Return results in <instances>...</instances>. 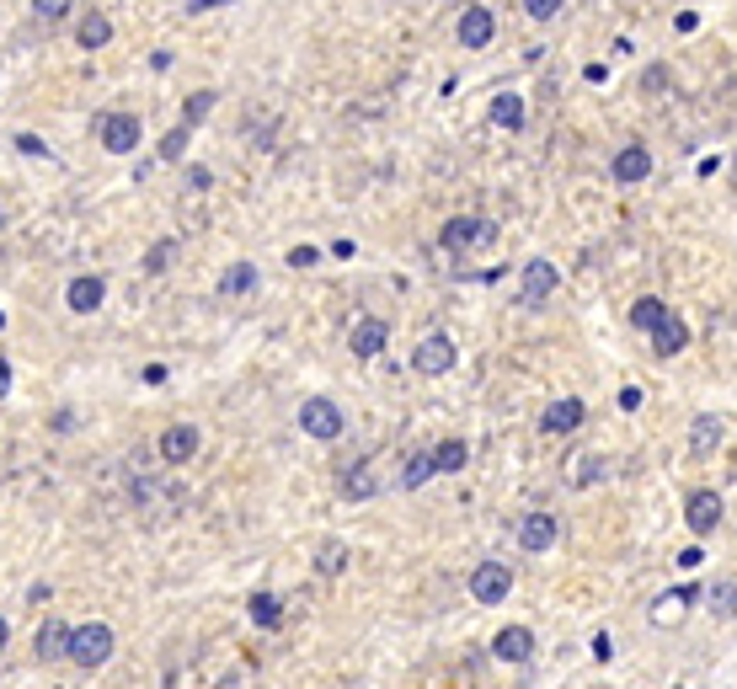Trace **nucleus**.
<instances>
[{"label":"nucleus","mask_w":737,"mask_h":689,"mask_svg":"<svg viewBox=\"0 0 737 689\" xmlns=\"http://www.w3.org/2000/svg\"><path fill=\"white\" fill-rule=\"evenodd\" d=\"M700 561H705V551H700V545H689V551H679V567H700Z\"/></svg>","instance_id":"nucleus-40"},{"label":"nucleus","mask_w":737,"mask_h":689,"mask_svg":"<svg viewBox=\"0 0 737 689\" xmlns=\"http://www.w3.org/2000/svg\"><path fill=\"white\" fill-rule=\"evenodd\" d=\"M385 342H390V326L380 316H364V321H353V332H348V348L358 358H380L385 353Z\"/></svg>","instance_id":"nucleus-15"},{"label":"nucleus","mask_w":737,"mask_h":689,"mask_svg":"<svg viewBox=\"0 0 737 689\" xmlns=\"http://www.w3.org/2000/svg\"><path fill=\"white\" fill-rule=\"evenodd\" d=\"M556 284H561L556 262H551V257H529L524 273H519V300H524V305H545V300L556 294Z\"/></svg>","instance_id":"nucleus-5"},{"label":"nucleus","mask_w":737,"mask_h":689,"mask_svg":"<svg viewBox=\"0 0 737 689\" xmlns=\"http://www.w3.org/2000/svg\"><path fill=\"white\" fill-rule=\"evenodd\" d=\"M171 257H177V241H171V236H166V241H155V246H150V257H145V273H166V268H171Z\"/></svg>","instance_id":"nucleus-33"},{"label":"nucleus","mask_w":737,"mask_h":689,"mask_svg":"<svg viewBox=\"0 0 737 689\" xmlns=\"http://www.w3.org/2000/svg\"><path fill=\"white\" fill-rule=\"evenodd\" d=\"M609 177L625 182V187H631V182H647V177H652V150H647V145H625L615 161H609Z\"/></svg>","instance_id":"nucleus-16"},{"label":"nucleus","mask_w":737,"mask_h":689,"mask_svg":"<svg viewBox=\"0 0 737 689\" xmlns=\"http://www.w3.org/2000/svg\"><path fill=\"white\" fill-rule=\"evenodd\" d=\"M508 593H513V572L503 561H481V567L470 572V599L476 604H503Z\"/></svg>","instance_id":"nucleus-7"},{"label":"nucleus","mask_w":737,"mask_h":689,"mask_svg":"<svg viewBox=\"0 0 737 689\" xmlns=\"http://www.w3.org/2000/svg\"><path fill=\"white\" fill-rule=\"evenodd\" d=\"M75 43H81L86 54L107 49V43H113V22H107L102 11H86V17H81V27H75Z\"/></svg>","instance_id":"nucleus-18"},{"label":"nucleus","mask_w":737,"mask_h":689,"mask_svg":"<svg viewBox=\"0 0 737 689\" xmlns=\"http://www.w3.org/2000/svg\"><path fill=\"white\" fill-rule=\"evenodd\" d=\"M187 139H193V129H187V123H177V129H171V134L161 139V161H182Z\"/></svg>","instance_id":"nucleus-34"},{"label":"nucleus","mask_w":737,"mask_h":689,"mask_svg":"<svg viewBox=\"0 0 737 689\" xmlns=\"http://www.w3.org/2000/svg\"><path fill=\"white\" fill-rule=\"evenodd\" d=\"M6 641H11V625H6V620H0V652H6Z\"/></svg>","instance_id":"nucleus-44"},{"label":"nucleus","mask_w":737,"mask_h":689,"mask_svg":"<svg viewBox=\"0 0 737 689\" xmlns=\"http://www.w3.org/2000/svg\"><path fill=\"white\" fill-rule=\"evenodd\" d=\"M284 262H289V268H316V262H321V252H316V246H305V241H300V246H289V257H284Z\"/></svg>","instance_id":"nucleus-36"},{"label":"nucleus","mask_w":737,"mask_h":689,"mask_svg":"<svg viewBox=\"0 0 737 689\" xmlns=\"http://www.w3.org/2000/svg\"><path fill=\"white\" fill-rule=\"evenodd\" d=\"M492 652L503 657V663H529V657H535V631H529V625H503V631L492 636Z\"/></svg>","instance_id":"nucleus-14"},{"label":"nucleus","mask_w":737,"mask_h":689,"mask_svg":"<svg viewBox=\"0 0 737 689\" xmlns=\"http://www.w3.org/2000/svg\"><path fill=\"white\" fill-rule=\"evenodd\" d=\"M652 342H657V353H663V358H673V353H684V342H689V326H684L679 316H668V321L652 332Z\"/></svg>","instance_id":"nucleus-26"},{"label":"nucleus","mask_w":737,"mask_h":689,"mask_svg":"<svg viewBox=\"0 0 737 689\" xmlns=\"http://www.w3.org/2000/svg\"><path fill=\"white\" fill-rule=\"evenodd\" d=\"M214 102H219L214 91H193V97H187V107H182V123H187V129H198V123L209 118V107H214Z\"/></svg>","instance_id":"nucleus-31"},{"label":"nucleus","mask_w":737,"mask_h":689,"mask_svg":"<svg viewBox=\"0 0 737 689\" xmlns=\"http://www.w3.org/2000/svg\"><path fill=\"white\" fill-rule=\"evenodd\" d=\"M0 326H6V310H0Z\"/></svg>","instance_id":"nucleus-45"},{"label":"nucleus","mask_w":737,"mask_h":689,"mask_svg":"<svg viewBox=\"0 0 737 689\" xmlns=\"http://www.w3.org/2000/svg\"><path fill=\"white\" fill-rule=\"evenodd\" d=\"M700 599H705V588H700V583H695V588H668L663 599L652 604V625H679Z\"/></svg>","instance_id":"nucleus-12"},{"label":"nucleus","mask_w":737,"mask_h":689,"mask_svg":"<svg viewBox=\"0 0 737 689\" xmlns=\"http://www.w3.org/2000/svg\"><path fill=\"white\" fill-rule=\"evenodd\" d=\"M107 657H113V625H102V620L75 625V631H70V663L86 668V673H97Z\"/></svg>","instance_id":"nucleus-1"},{"label":"nucleus","mask_w":737,"mask_h":689,"mask_svg":"<svg viewBox=\"0 0 737 689\" xmlns=\"http://www.w3.org/2000/svg\"><path fill=\"white\" fill-rule=\"evenodd\" d=\"M209 6H225V0H187V11H209Z\"/></svg>","instance_id":"nucleus-43"},{"label":"nucleus","mask_w":737,"mask_h":689,"mask_svg":"<svg viewBox=\"0 0 737 689\" xmlns=\"http://www.w3.org/2000/svg\"><path fill=\"white\" fill-rule=\"evenodd\" d=\"M316 572H321V577H342V572H348V545H342V540H326L321 551H316Z\"/></svg>","instance_id":"nucleus-28"},{"label":"nucleus","mask_w":737,"mask_h":689,"mask_svg":"<svg viewBox=\"0 0 737 689\" xmlns=\"http://www.w3.org/2000/svg\"><path fill=\"white\" fill-rule=\"evenodd\" d=\"M145 385H166V364H150L145 369Z\"/></svg>","instance_id":"nucleus-42"},{"label":"nucleus","mask_w":737,"mask_h":689,"mask_svg":"<svg viewBox=\"0 0 737 689\" xmlns=\"http://www.w3.org/2000/svg\"><path fill=\"white\" fill-rule=\"evenodd\" d=\"M721 444V417H695V428H689V454L705 460V454H716Z\"/></svg>","instance_id":"nucleus-23"},{"label":"nucleus","mask_w":737,"mask_h":689,"mask_svg":"<svg viewBox=\"0 0 737 689\" xmlns=\"http://www.w3.org/2000/svg\"><path fill=\"white\" fill-rule=\"evenodd\" d=\"M38 657L43 663H59V657H70V625L65 620H49L38 631Z\"/></svg>","instance_id":"nucleus-20"},{"label":"nucleus","mask_w":737,"mask_h":689,"mask_svg":"<svg viewBox=\"0 0 737 689\" xmlns=\"http://www.w3.org/2000/svg\"><path fill=\"white\" fill-rule=\"evenodd\" d=\"M497 241V219L486 214H454L444 230H438V246L444 252H470V246H492Z\"/></svg>","instance_id":"nucleus-2"},{"label":"nucleus","mask_w":737,"mask_h":689,"mask_svg":"<svg viewBox=\"0 0 737 689\" xmlns=\"http://www.w3.org/2000/svg\"><path fill=\"white\" fill-rule=\"evenodd\" d=\"M70 6H75V0H33V17L59 22V17H70Z\"/></svg>","instance_id":"nucleus-35"},{"label":"nucleus","mask_w":737,"mask_h":689,"mask_svg":"<svg viewBox=\"0 0 737 689\" xmlns=\"http://www.w3.org/2000/svg\"><path fill=\"white\" fill-rule=\"evenodd\" d=\"M668 316H673L668 300H636V305H631V326H636V332H657Z\"/></svg>","instance_id":"nucleus-27"},{"label":"nucleus","mask_w":737,"mask_h":689,"mask_svg":"<svg viewBox=\"0 0 737 689\" xmlns=\"http://www.w3.org/2000/svg\"><path fill=\"white\" fill-rule=\"evenodd\" d=\"M524 11H529L535 22H551L556 11H561V0H524Z\"/></svg>","instance_id":"nucleus-37"},{"label":"nucleus","mask_w":737,"mask_h":689,"mask_svg":"<svg viewBox=\"0 0 737 689\" xmlns=\"http://www.w3.org/2000/svg\"><path fill=\"white\" fill-rule=\"evenodd\" d=\"M561 540V524H556V513H524V519H519V551L524 556H545V551H551V545Z\"/></svg>","instance_id":"nucleus-8"},{"label":"nucleus","mask_w":737,"mask_h":689,"mask_svg":"<svg viewBox=\"0 0 737 689\" xmlns=\"http://www.w3.org/2000/svg\"><path fill=\"white\" fill-rule=\"evenodd\" d=\"M732 171H737V155H732Z\"/></svg>","instance_id":"nucleus-47"},{"label":"nucleus","mask_w":737,"mask_h":689,"mask_svg":"<svg viewBox=\"0 0 737 689\" xmlns=\"http://www.w3.org/2000/svg\"><path fill=\"white\" fill-rule=\"evenodd\" d=\"M300 428H305L310 438H321V444H332V438L348 428V422H342V406H337L332 396H310V401L300 406Z\"/></svg>","instance_id":"nucleus-4"},{"label":"nucleus","mask_w":737,"mask_h":689,"mask_svg":"<svg viewBox=\"0 0 737 689\" xmlns=\"http://www.w3.org/2000/svg\"><path fill=\"white\" fill-rule=\"evenodd\" d=\"M620 406H625V412H636V406H641V390L625 385V390H620Z\"/></svg>","instance_id":"nucleus-39"},{"label":"nucleus","mask_w":737,"mask_h":689,"mask_svg":"<svg viewBox=\"0 0 737 689\" xmlns=\"http://www.w3.org/2000/svg\"><path fill=\"white\" fill-rule=\"evenodd\" d=\"M454 38H460L465 49H486V43L497 38V17L476 0V6H465V11H460V22H454Z\"/></svg>","instance_id":"nucleus-10"},{"label":"nucleus","mask_w":737,"mask_h":689,"mask_svg":"<svg viewBox=\"0 0 737 689\" xmlns=\"http://www.w3.org/2000/svg\"><path fill=\"white\" fill-rule=\"evenodd\" d=\"M428 476H438V471H433V454H412V460H406V476H401V487H422Z\"/></svg>","instance_id":"nucleus-32"},{"label":"nucleus","mask_w":737,"mask_h":689,"mask_svg":"<svg viewBox=\"0 0 737 689\" xmlns=\"http://www.w3.org/2000/svg\"><path fill=\"white\" fill-rule=\"evenodd\" d=\"M246 615H252L257 625H268V631H278V625H284V599H278V593H252Z\"/></svg>","instance_id":"nucleus-25"},{"label":"nucleus","mask_w":737,"mask_h":689,"mask_svg":"<svg viewBox=\"0 0 737 689\" xmlns=\"http://www.w3.org/2000/svg\"><path fill=\"white\" fill-rule=\"evenodd\" d=\"M0 396H11V358L0 353Z\"/></svg>","instance_id":"nucleus-41"},{"label":"nucleus","mask_w":737,"mask_h":689,"mask_svg":"<svg viewBox=\"0 0 737 689\" xmlns=\"http://www.w3.org/2000/svg\"><path fill=\"white\" fill-rule=\"evenodd\" d=\"M705 604H711L716 620H732L737 615V583H716L711 593H705Z\"/></svg>","instance_id":"nucleus-29"},{"label":"nucleus","mask_w":737,"mask_h":689,"mask_svg":"<svg viewBox=\"0 0 737 689\" xmlns=\"http://www.w3.org/2000/svg\"><path fill=\"white\" fill-rule=\"evenodd\" d=\"M428 454H433V471H438V476H454V471H465L470 444H465V438H444V444L428 449Z\"/></svg>","instance_id":"nucleus-22"},{"label":"nucleus","mask_w":737,"mask_h":689,"mask_svg":"<svg viewBox=\"0 0 737 689\" xmlns=\"http://www.w3.org/2000/svg\"><path fill=\"white\" fill-rule=\"evenodd\" d=\"M721 513H727V503H721V492H711V487H695L684 497V524L695 529V535H711L721 524Z\"/></svg>","instance_id":"nucleus-9"},{"label":"nucleus","mask_w":737,"mask_h":689,"mask_svg":"<svg viewBox=\"0 0 737 689\" xmlns=\"http://www.w3.org/2000/svg\"><path fill=\"white\" fill-rule=\"evenodd\" d=\"M583 417H588L583 401H577V396H561V401H551V406L540 412V428L551 433V438H567V433L583 428Z\"/></svg>","instance_id":"nucleus-11"},{"label":"nucleus","mask_w":737,"mask_h":689,"mask_svg":"<svg viewBox=\"0 0 737 689\" xmlns=\"http://www.w3.org/2000/svg\"><path fill=\"white\" fill-rule=\"evenodd\" d=\"M107 300V284L97 273H81V278H70V289H65V305L75 310V316H97Z\"/></svg>","instance_id":"nucleus-13"},{"label":"nucleus","mask_w":737,"mask_h":689,"mask_svg":"<svg viewBox=\"0 0 737 689\" xmlns=\"http://www.w3.org/2000/svg\"><path fill=\"white\" fill-rule=\"evenodd\" d=\"M412 369L428 374V380L449 374V369H454V337H449V332H428V337L417 342V353H412Z\"/></svg>","instance_id":"nucleus-6"},{"label":"nucleus","mask_w":737,"mask_h":689,"mask_svg":"<svg viewBox=\"0 0 737 689\" xmlns=\"http://www.w3.org/2000/svg\"><path fill=\"white\" fill-rule=\"evenodd\" d=\"M257 289V268L252 262H230L225 273H219V294H225V300H241V294H252Z\"/></svg>","instance_id":"nucleus-21"},{"label":"nucleus","mask_w":737,"mask_h":689,"mask_svg":"<svg viewBox=\"0 0 737 689\" xmlns=\"http://www.w3.org/2000/svg\"><path fill=\"white\" fill-rule=\"evenodd\" d=\"M17 150H22V155H54V150L43 145V139H33V134H17Z\"/></svg>","instance_id":"nucleus-38"},{"label":"nucleus","mask_w":737,"mask_h":689,"mask_svg":"<svg viewBox=\"0 0 737 689\" xmlns=\"http://www.w3.org/2000/svg\"><path fill=\"white\" fill-rule=\"evenodd\" d=\"M609 476V460H604V454H583V460H577V487H593V481H604Z\"/></svg>","instance_id":"nucleus-30"},{"label":"nucleus","mask_w":737,"mask_h":689,"mask_svg":"<svg viewBox=\"0 0 737 689\" xmlns=\"http://www.w3.org/2000/svg\"><path fill=\"white\" fill-rule=\"evenodd\" d=\"M193 454H198V428L193 422H177V428L161 433V460L166 465H187Z\"/></svg>","instance_id":"nucleus-17"},{"label":"nucleus","mask_w":737,"mask_h":689,"mask_svg":"<svg viewBox=\"0 0 737 689\" xmlns=\"http://www.w3.org/2000/svg\"><path fill=\"white\" fill-rule=\"evenodd\" d=\"M0 230H6V214H0Z\"/></svg>","instance_id":"nucleus-46"},{"label":"nucleus","mask_w":737,"mask_h":689,"mask_svg":"<svg viewBox=\"0 0 737 689\" xmlns=\"http://www.w3.org/2000/svg\"><path fill=\"white\" fill-rule=\"evenodd\" d=\"M374 492H380V481H374L369 465H348V476H342V497H348V503H369Z\"/></svg>","instance_id":"nucleus-24"},{"label":"nucleus","mask_w":737,"mask_h":689,"mask_svg":"<svg viewBox=\"0 0 737 689\" xmlns=\"http://www.w3.org/2000/svg\"><path fill=\"white\" fill-rule=\"evenodd\" d=\"M97 139H102L107 155H134L139 139H145V129H139L134 113H102L97 118Z\"/></svg>","instance_id":"nucleus-3"},{"label":"nucleus","mask_w":737,"mask_h":689,"mask_svg":"<svg viewBox=\"0 0 737 689\" xmlns=\"http://www.w3.org/2000/svg\"><path fill=\"white\" fill-rule=\"evenodd\" d=\"M524 118H529V107L519 91H497L492 97V123L497 129H524Z\"/></svg>","instance_id":"nucleus-19"}]
</instances>
